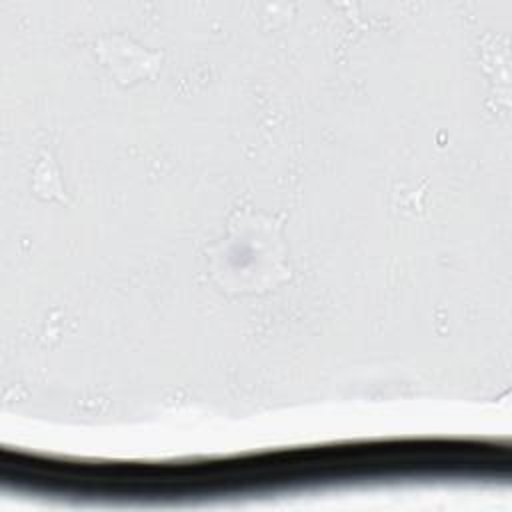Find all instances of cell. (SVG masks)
Wrapping results in <instances>:
<instances>
[{
  "mask_svg": "<svg viewBox=\"0 0 512 512\" xmlns=\"http://www.w3.org/2000/svg\"><path fill=\"white\" fill-rule=\"evenodd\" d=\"M282 258L278 228L240 216L212 252V276L228 290H268L288 276Z\"/></svg>",
  "mask_w": 512,
  "mask_h": 512,
  "instance_id": "cell-1",
  "label": "cell"
}]
</instances>
